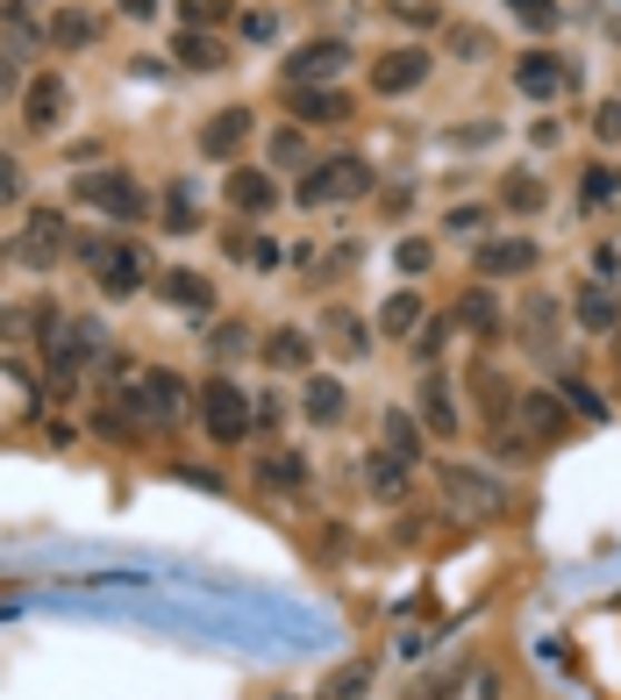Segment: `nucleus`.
<instances>
[{
	"instance_id": "5",
	"label": "nucleus",
	"mask_w": 621,
	"mask_h": 700,
	"mask_svg": "<svg viewBox=\"0 0 621 700\" xmlns=\"http://www.w3.org/2000/svg\"><path fill=\"white\" fill-rule=\"evenodd\" d=\"M79 200H93V208L115 215V221H136V215H144V186H136L129 172H86V179H79Z\"/></svg>"
},
{
	"instance_id": "48",
	"label": "nucleus",
	"mask_w": 621,
	"mask_h": 700,
	"mask_svg": "<svg viewBox=\"0 0 621 700\" xmlns=\"http://www.w3.org/2000/svg\"><path fill=\"white\" fill-rule=\"evenodd\" d=\"M0 93H14V58H0Z\"/></svg>"
},
{
	"instance_id": "23",
	"label": "nucleus",
	"mask_w": 621,
	"mask_h": 700,
	"mask_svg": "<svg viewBox=\"0 0 621 700\" xmlns=\"http://www.w3.org/2000/svg\"><path fill=\"white\" fill-rule=\"evenodd\" d=\"M507 14H514L522 29H536V37H550V29L564 22V8H558V0H507Z\"/></svg>"
},
{
	"instance_id": "1",
	"label": "nucleus",
	"mask_w": 621,
	"mask_h": 700,
	"mask_svg": "<svg viewBox=\"0 0 621 700\" xmlns=\"http://www.w3.org/2000/svg\"><path fill=\"white\" fill-rule=\"evenodd\" d=\"M200 422H207V436H215V443H236L250 430V401L236 394L229 379H207L200 386Z\"/></svg>"
},
{
	"instance_id": "26",
	"label": "nucleus",
	"mask_w": 621,
	"mask_h": 700,
	"mask_svg": "<svg viewBox=\"0 0 621 700\" xmlns=\"http://www.w3.org/2000/svg\"><path fill=\"white\" fill-rule=\"evenodd\" d=\"M257 480H265V486H300V480H307V457H300V451H272Z\"/></svg>"
},
{
	"instance_id": "10",
	"label": "nucleus",
	"mask_w": 621,
	"mask_h": 700,
	"mask_svg": "<svg viewBox=\"0 0 621 700\" xmlns=\"http://www.w3.org/2000/svg\"><path fill=\"white\" fill-rule=\"evenodd\" d=\"M93 279L108 286L115 300H122V294H136V286H144V258H136L129 244H108V250L93 258Z\"/></svg>"
},
{
	"instance_id": "4",
	"label": "nucleus",
	"mask_w": 621,
	"mask_h": 700,
	"mask_svg": "<svg viewBox=\"0 0 621 700\" xmlns=\"http://www.w3.org/2000/svg\"><path fill=\"white\" fill-rule=\"evenodd\" d=\"M443 501H457L464 515H500V507H507V486L472 472V465H443Z\"/></svg>"
},
{
	"instance_id": "31",
	"label": "nucleus",
	"mask_w": 621,
	"mask_h": 700,
	"mask_svg": "<svg viewBox=\"0 0 621 700\" xmlns=\"http://www.w3.org/2000/svg\"><path fill=\"white\" fill-rule=\"evenodd\" d=\"M457 700H500V672H493V664H472L464 687H457Z\"/></svg>"
},
{
	"instance_id": "20",
	"label": "nucleus",
	"mask_w": 621,
	"mask_h": 700,
	"mask_svg": "<svg viewBox=\"0 0 621 700\" xmlns=\"http://www.w3.org/2000/svg\"><path fill=\"white\" fill-rule=\"evenodd\" d=\"M50 43H65V50L93 43V14H86V8H58V14H50Z\"/></svg>"
},
{
	"instance_id": "33",
	"label": "nucleus",
	"mask_w": 621,
	"mask_h": 700,
	"mask_svg": "<svg viewBox=\"0 0 621 700\" xmlns=\"http://www.w3.org/2000/svg\"><path fill=\"white\" fill-rule=\"evenodd\" d=\"M593 136L600 144H621V100H600L593 108Z\"/></svg>"
},
{
	"instance_id": "36",
	"label": "nucleus",
	"mask_w": 621,
	"mask_h": 700,
	"mask_svg": "<svg viewBox=\"0 0 621 700\" xmlns=\"http://www.w3.org/2000/svg\"><path fill=\"white\" fill-rule=\"evenodd\" d=\"M186 22L207 29V22H229V0H186Z\"/></svg>"
},
{
	"instance_id": "40",
	"label": "nucleus",
	"mask_w": 621,
	"mask_h": 700,
	"mask_svg": "<svg viewBox=\"0 0 621 700\" xmlns=\"http://www.w3.org/2000/svg\"><path fill=\"white\" fill-rule=\"evenodd\" d=\"M272 158H279V165H300V129H279V136H272Z\"/></svg>"
},
{
	"instance_id": "14",
	"label": "nucleus",
	"mask_w": 621,
	"mask_h": 700,
	"mask_svg": "<svg viewBox=\"0 0 621 700\" xmlns=\"http://www.w3.org/2000/svg\"><path fill=\"white\" fill-rule=\"evenodd\" d=\"M579 322H585V329H614V322H621V300H614V286H579Z\"/></svg>"
},
{
	"instance_id": "46",
	"label": "nucleus",
	"mask_w": 621,
	"mask_h": 700,
	"mask_svg": "<svg viewBox=\"0 0 621 700\" xmlns=\"http://www.w3.org/2000/svg\"><path fill=\"white\" fill-rule=\"evenodd\" d=\"M122 14H136V22H150V14H158V0H122Z\"/></svg>"
},
{
	"instance_id": "29",
	"label": "nucleus",
	"mask_w": 621,
	"mask_h": 700,
	"mask_svg": "<svg viewBox=\"0 0 621 700\" xmlns=\"http://www.w3.org/2000/svg\"><path fill=\"white\" fill-rule=\"evenodd\" d=\"M365 687H372V664H343L329 679V700H365Z\"/></svg>"
},
{
	"instance_id": "15",
	"label": "nucleus",
	"mask_w": 621,
	"mask_h": 700,
	"mask_svg": "<svg viewBox=\"0 0 621 700\" xmlns=\"http://www.w3.org/2000/svg\"><path fill=\"white\" fill-rule=\"evenodd\" d=\"M229 200H236L244 215H265L272 200H279V186H272L265 172H236V179H229Z\"/></svg>"
},
{
	"instance_id": "8",
	"label": "nucleus",
	"mask_w": 621,
	"mask_h": 700,
	"mask_svg": "<svg viewBox=\"0 0 621 700\" xmlns=\"http://www.w3.org/2000/svg\"><path fill=\"white\" fill-rule=\"evenodd\" d=\"M65 236H72V229H65V215L37 208V215H29V229H22V244H14V258H22V265H50L65 250Z\"/></svg>"
},
{
	"instance_id": "28",
	"label": "nucleus",
	"mask_w": 621,
	"mask_h": 700,
	"mask_svg": "<svg viewBox=\"0 0 621 700\" xmlns=\"http://www.w3.org/2000/svg\"><path fill=\"white\" fill-rule=\"evenodd\" d=\"M507 208H514V215H536V208H543L536 172H507Z\"/></svg>"
},
{
	"instance_id": "19",
	"label": "nucleus",
	"mask_w": 621,
	"mask_h": 700,
	"mask_svg": "<svg viewBox=\"0 0 621 700\" xmlns=\"http://www.w3.org/2000/svg\"><path fill=\"white\" fill-rule=\"evenodd\" d=\"M422 415H428V430H436V436L457 430V401H451V386H443V379L422 386Z\"/></svg>"
},
{
	"instance_id": "47",
	"label": "nucleus",
	"mask_w": 621,
	"mask_h": 700,
	"mask_svg": "<svg viewBox=\"0 0 621 700\" xmlns=\"http://www.w3.org/2000/svg\"><path fill=\"white\" fill-rule=\"evenodd\" d=\"M29 8H37V0H0V14H8V22H22Z\"/></svg>"
},
{
	"instance_id": "2",
	"label": "nucleus",
	"mask_w": 621,
	"mask_h": 700,
	"mask_svg": "<svg viewBox=\"0 0 621 700\" xmlns=\"http://www.w3.org/2000/svg\"><path fill=\"white\" fill-rule=\"evenodd\" d=\"M372 194V172L357 158H329V165H315V179L300 186V200L307 208H322V200H365Z\"/></svg>"
},
{
	"instance_id": "44",
	"label": "nucleus",
	"mask_w": 621,
	"mask_h": 700,
	"mask_svg": "<svg viewBox=\"0 0 621 700\" xmlns=\"http://www.w3.org/2000/svg\"><path fill=\"white\" fill-rule=\"evenodd\" d=\"M244 37H257V43H272V37H279V14H250V22H244Z\"/></svg>"
},
{
	"instance_id": "24",
	"label": "nucleus",
	"mask_w": 621,
	"mask_h": 700,
	"mask_svg": "<svg viewBox=\"0 0 621 700\" xmlns=\"http://www.w3.org/2000/svg\"><path fill=\"white\" fill-rule=\"evenodd\" d=\"M165 300H179V307H207V300H215V286H207L200 272H165Z\"/></svg>"
},
{
	"instance_id": "25",
	"label": "nucleus",
	"mask_w": 621,
	"mask_h": 700,
	"mask_svg": "<svg viewBox=\"0 0 621 700\" xmlns=\"http://www.w3.org/2000/svg\"><path fill=\"white\" fill-rule=\"evenodd\" d=\"M414 322H422V300H414V294H386V307H378V329H386V336H407Z\"/></svg>"
},
{
	"instance_id": "27",
	"label": "nucleus",
	"mask_w": 621,
	"mask_h": 700,
	"mask_svg": "<svg viewBox=\"0 0 621 700\" xmlns=\"http://www.w3.org/2000/svg\"><path fill=\"white\" fill-rule=\"evenodd\" d=\"M179 58L194 65V72H215V65H221V43L200 37V29H186V37H179Z\"/></svg>"
},
{
	"instance_id": "42",
	"label": "nucleus",
	"mask_w": 621,
	"mask_h": 700,
	"mask_svg": "<svg viewBox=\"0 0 621 700\" xmlns=\"http://www.w3.org/2000/svg\"><path fill=\"white\" fill-rule=\"evenodd\" d=\"M614 194V172L608 165H593V172H585V200H608Z\"/></svg>"
},
{
	"instance_id": "6",
	"label": "nucleus",
	"mask_w": 621,
	"mask_h": 700,
	"mask_svg": "<svg viewBox=\"0 0 621 700\" xmlns=\"http://www.w3.org/2000/svg\"><path fill=\"white\" fill-rule=\"evenodd\" d=\"M343 65H351V50H343L336 37H322V43H300V50H293L286 79H293V87H315V79H336Z\"/></svg>"
},
{
	"instance_id": "11",
	"label": "nucleus",
	"mask_w": 621,
	"mask_h": 700,
	"mask_svg": "<svg viewBox=\"0 0 621 700\" xmlns=\"http://www.w3.org/2000/svg\"><path fill=\"white\" fill-rule=\"evenodd\" d=\"M58 115H65V79H58V72H37V79L22 87V122H29V129H50Z\"/></svg>"
},
{
	"instance_id": "13",
	"label": "nucleus",
	"mask_w": 621,
	"mask_h": 700,
	"mask_svg": "<svg viewBox=\"0 0 621 700\" xmlns=\"http://www.w3.org/2000/svg\"><path fill=\"white\" fill-rule=\"evenodd\" d=\"M293 115H300V122H343L351 100H343L336 87H300V93H293Z\"/></svg>"
},
{
	"instance_id": "16",
	"label": "nucleus",
	"mask_w": 621,
	"mask_h": 700,
	"mask_svg": "<svg viewBox=\"0 0 621 700\" xmlns=\"http://www.w3.org/2000/svg\"><path fill=\"white\" fill-rule=\"evenodd\" d=\"M522 430H529V436H558V430H564V401H558V394H529V401H522Z\"/></svg>"
},
{
	"instance_id": "43",
	"label": "nucleus",
	"mask_w": 621,
	"mask_h": 700,
	"mask_svg": "<svg viewBox=\"0 0 621 700\" xmlns=\"http://www.w3.org/2000/svg\"><path fill=\"white\" fill-rule=\"evenodd\" d=\"M451 229H457V236H472V229H486V208H451Z\"/></svg>"
},
{
	"instance_id": "45",
	"label": "nucleus",
	"mask_w": 621,
	"mask_h": 700,
	"mask_svg": "<svg viewBox=\"0 0 621 700\" xmlns=\"http://www.w3.org/2000/svg\"><path fill=\"white\" fill-rule=\"evenodd\" d=\"M22 329H29V322L14 315V307H0V336H22Z\"/></svg>"
},
{
	"instance_id": "39",
	"label": "nucleus",
	"mask_w": 621,
	"mask_h": 700,
	"mask_svg": "<svg viewBox=\"0 0 621 700\" xmlns=\"http://www.w3.org/2000/svg\"><path fill=\"white\" fill-rule=\"evenodd\" d=\"M451 50H457V58H486V37H479V29H451Z\"/></svg>"
},
{
	"instance_id": "35",
	"label": "nucleus",
	"mask_w": 621,
	"mask_h": 700,
	"mask_svg": "<svg viewBox=\"0 0 621 700\" xmlns=\"http://www.w3.org/2000/svg\"><path fill=\"white\" fill-rule=\"evenodd\" d=\"M393 258H401V272H428V265H436V250H428L422 236H407V244L393 250Z\"/></svg>"
},
{
	"instance_id": "41",
	"label": "nucleus",
	"mask_w": 621,
	"mask_h": 700,
	"mask_svg": "<svg viewBox=\"0 0 621 700\" xmlns=\"http://www.w3.org/2000/svg\"><path fill=\"white\" fill-rule=\"evenodd\" d=\"M207 351H215V357H244V329H236V322H229V329H215V344H207Z\"/></svg>"
},
{
	"instance_id": "3",
	"label": "nucleus",
	"mask_w": 621,
	"mask_h": 700,
	"mask_svg": "<svg viewBox=\"0 0 621 700\" xmlns=\"http://www.w3.org/2000/svg\"><path fill=\"white\" fill-rule=\"evenodd\" d=\"M129 407H144V422H179L186 415V386L171 372H129Z\"/></svg>"
},
{
	"instance_id": "30",
	"label": "nucleus",
	"mask_w": 621,
	"mask_h": 700,
	"mask_svg": "<svg viewBox=\"0 0 621 700\" xmlns=\"http://www.w3.org/2000/svg\"><path fill=\"white\" fill-rule=\"evenodd\" d=\"M386 451L401 457V465H407L414 451H422V436H414V422H407V415H386Z\"/></svg>"
},
{
	"instance_id": "7",
	"label": "nucleus",
	"mask_w": 621,
	"mask_h": 700,
	"mask_svg": "<svg viewBox=\"0 0 621 700\" xmlns=\"http://www.w3.org/2000/svg\"><path fill=\"white\" fill-rule=\"evenodd\" d=\"M514 87L529 100H550L572 87V72H564V58H550V50H529V58H514Z\"/></svg>"
},
{
	"instance_id": "9",
	"label": "nucleus",
	"mask_w": 621,
	"mask_h": 700,
	"mask_svg": "<svg viewBox=\"0 0 621 700\" xmlns=\"http://www.w3.org/2000/svg\"><path fill=\"white\" fill-rule=\"evenodd\" d=\"M422 79H428V50H386V58H378V72H372V87L378 93H414V87H422Z\"/></svg>"
},
{
	"instance_id": "22",
	"label": "nucleus",
	"mask_w": 621,
	"mask_h": 700,
	"mask_svg": "<svg viewBox=\"0 0 621 700\" xmlns=\"http://www.w3.org/2000/svg\"><path fill=\"white\" fill-rule=\"evenodd\" d=\"M343 407H351V394L336 379H307V415L315 422H343Z\"/></svg>"
},
{
	"instance_id": "34",
	"label": "nucleus",
	"mask_w": 621,
	"mask_h": 700,
	"mask_svg": "<svg viewBox=\"0 0 621 700\" xmlns=\"http://www.w3.org/2000/svg\"><path fill=\"white\" fill-rule=\"evenodd\" d=\"M372 465H378V472H372V486H378V493H401V480H407V465H401V457L386 451V457H372Z\"/></svg>"
},
{
	"instance_id": "32",
	"label": "nucleus",
	"mask_w": 621,
	"mask_h": 700,
	"mask_svg": "<svg viewBox=\"0 0 621 700\" xmlns=\"http://www.w3.org/2000/svg\"><path fill=\"white\" fill-rule=\"evenodd\" d=\"M457 322H472V329H493V294H464V307H457Z\"/></svg>"
},
{
	"instance_id": "37",
	"label": "nucleus",
	"mask_w": 621,
	"mask_h": 700,
	"mask_svg": "<svg viewBox=\"0 0 621 700\" xmlns=\"http://www.w3.org/2000/svg\"><path fill=\"white\" fill-rule=\"evenodd\" d=\"M8 200H22V165L0 150V208H8Z\"/></svg>"
},
{
	"instance_id": "38",
	"label": "nucleus",
	"mask_w": 621,
	"mask_h": 700,
	"mask_svg": "<svg viewBox=\"0 0 621 700\" xmlns=\"http://www.w3.org/2000/svg\"><path fill=\"white\" fill-rule=\"evenodd\" d=\"M564 401H572V407H579L585 422H600V415H608V407H600V394H593V386H564Z\"/></svg>"
},
{
	"instance_id": "12",
	"label": "nucleus",
	"mask_w": 621,
	"mask_h": 700,
	"mask_svg": "<svg viewBox=\"0 0 621 700\" xmlns=\"http://www.w3.org/2000/svg\"><path fill=\"white\" fill-rule=\"evenodd\" d=\"M244 136H250V115H244V108H221V115H207L200 150H207V158H229V150L244 144Z\"/></svg>"
},
{
	"instance_id": "21",
	"label": "nucleus",
	"mask_w": 621,
	"mask_h": 700,
	"mask_svg": "<svg viewBox=\"0 0 621 700\" xmlns=\"http://www.w3.org/2000/svg\"><path fill=\"white\" fill-rule=\"evenodd\" d=\"M329 336L343 344V357H372V329L357 315H343V307H329Z\"/></svg>"
},
{
	"instance_id": "18",
	"label": "nucleus",
	"mask_w": 621,
	"mask_h": 700,
	"mask_svg": "<svg viewBox=\"0 0 621 700\" xmlns=\"http://www.w3.org/2000/svg\"><path fill=\"white\" fill-rule=\"evenodd\" d=\"M536 265V244H522V236H514V244H486L479 250V272H529Z\"/></svg>"
},
{
	"instance_id": "17",
	"label": "nucleus",
	"mask_w": 621,
	"mask_h": 700,
	"mask_svg": "<svg viewBox=\"0 0 621 700\" xmlns=\"http://www.w3.org/2000/svg\"><path fill=\"white\" fill-rule=\"evenodd\" d=\"M265 357L279 372H307V357H315V344H307L300 329H279V336H265Z\"/></svg>"
}]
</instances>
